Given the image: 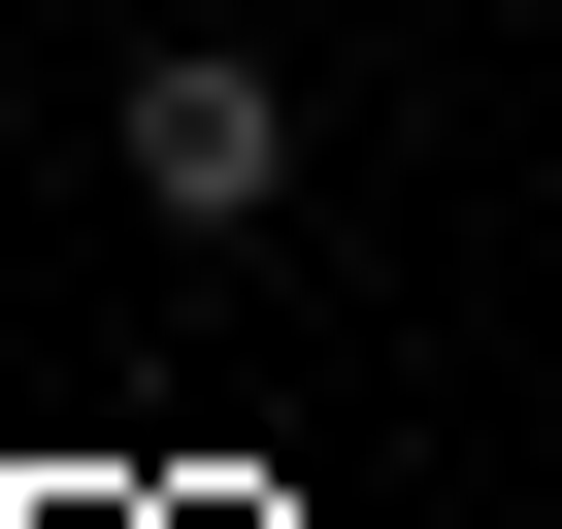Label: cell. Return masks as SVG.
Segmentation results:
<instances>
[{
    "label": "cell",
    "mask_w": 562,
    "mask_h": 529,
    "mask_svg": "<svg viewBox=\"0 0 562 529\" xmlns=\"http://www.w3.org/2000/svg\"><path fill=\"white\" fill-rule=\"evenodd\" d=\"M100 166H133V232H265V199H299V67H232V34H133Z\"/></svg>",
    "instance_id": "1"
}]
</instances>
